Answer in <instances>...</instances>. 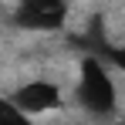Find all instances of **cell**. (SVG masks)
Segmentation results:
<instances>
[{
    "label": "cell",
    "mask_w": 125,
    "mask_h": 125,
    "mask_svg": "<svg viewBox=\"0 0 125 125\" xmlns=\"http://www.w3.org/2000/svg\"><path fill=\"white\" fill-rule=\"evenodd\" d=\"M112 64L102 54H84L81 58V74H78V102L88 115L95 118H115L118 112V88L108 71Z\"/></svg>",
    "instance_id": "6da1fadb"
},
{
    "label": "cell",
    "mask_w": 125,
    "mask_h": 125,
    "mask_svg": "<svg viewBox=\"0 0 125 125\" xmlns=\"http://www.w3.org/2000/svg\"><path fill=\"white\" fill-rule=\"evenodd\" d=\"M71 0H17L14 7V27L31 34H54L68 24Z\"/></svg>",
    "instance_id": "7a4b0ae2"
},
{
    "label": "cell",
    "mask_w": 125,
    "mask_h": 125,
    "mask_svg": "<svg viewBox=\"0 0 125 125\" xmlns=\"http://www.w3.org/2000/svg\"><path fill=\"white\" fill-rule=\"evenodd\" d=\"M10 102L24 112V118L27 115H47V112L61 108V88L47 78H31L10 91Z\"/></svg>",
    "instance_id": "3957f363"
},
{
    "label": "cell",
    "mask_w": 125,
    "mask_h": 125,
    "mask_svg": "<svg viewBox=\"0 0 125 125\" xmlns=\"http://www.w3.org/2000/svg\"><path fill=\"white\" fill-rule=\"evenodd\" d=\"M105 61L112 64L118 74H125V44H108V51H105Z\"/></svg>",
    "instance_id": "277c9868"
}]
</instances>
